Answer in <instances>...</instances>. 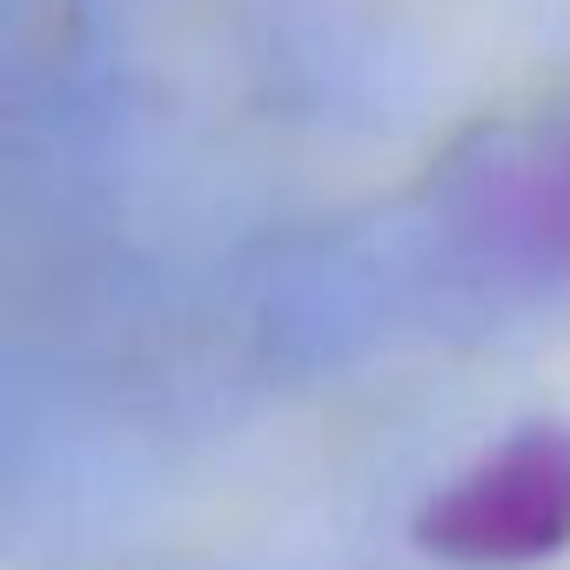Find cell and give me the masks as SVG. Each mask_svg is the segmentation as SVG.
I'll return each instance as SVG.
<instances>
[{
	"mask_svg": "<svg viewBox=\"0 0 570 570\" xmlns=\"http://www.w3.org/2000/svg\"><path fill=\"white\" fill-rule=\"evenodd\" d=\"M416 537L423 550L450 563H476V570L557 557L570 543V436L523 430L497 443L423 503Z\"/></svg>",
	"mask_w": 570,
	"mask_h": 570,
	"instance_id": "6da1fadb",
	"label": "cell"
}]
</instances>
